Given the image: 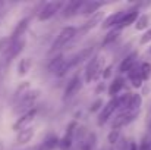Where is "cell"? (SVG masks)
<instances>
[{
    "label": "cell",
    "mask_w": 151,
    "mask_h": 150,
    "mask_svg": "<svg viewBox=\"0 0 151 150\" xmlns=\"http://www.w3.org/2000/svg\"><path fill=\"white\" fill-rule=\"evenodd\" d=\"M75 36H76V28L75 27H65L59 33L57 38L54 40V43L51 46V51H56V50H60L62 47H65Z\"/></svg>",
    "instance_id": "6da1fadb"
},
{
    "label": "cell",
    "mask_w": 151,
    "mask_h": 150,
    "mask_svg": "<svg viewBox=\"0 0 151 150\" xmlns=\"http://www.w3.org/2000/svg\"><path fill=\"white\" fill-rule=\"evenodd\" d=\"M40 97V90H31V91H27L25 96H22L19 103H18V110H27L29 107H32L35 104V101ZM31 110V109H29Z\"/></svg>",
    "instance_id": "7a4b0ae2"
},
{
    "label": "cell",
    "mask_w": 151,
    "mask_h": 150,
    "mask_svg": "<svg viewBox=\"0 0 151 150\" xmlns=\"http://www.w3.org/2000/svg\"><path fill=\"white\" fill-rule=\"evenodd\" d=\"M119 109V101H117V97H114V99H111L106 106H103V109H101V113L100 116H99V125H103V124H106L107 121H109V118L114 113V110H117Z\"/></svg>",
    "instance_id": "3957f363"
},
{
    "label": "cell",
    "mask_w": 151,
    "mask_h": 150,
    "mask_svg": "<svg viewBox=\"0 0 151 150\" xmlns=\"http://www.w3.org/2000/svg\"><path fill=\"white\" fill-rule=\"evenodd\" d=\"M35 115H37V109H31V110H28L27 113H24V115H22V116L13 124V130H15V131H22V130H25V128L34 121Z\"/></svg>",
    "instance_id": "277c9868"
},
{
    "label": "cell",
    "mask_w": 151,
    "mask_h": 150,
    "mask_svg": "<svg viewBox=\"0 0 151 150\" xmlns=\"http://www.w3.org/2000/svg\"><path fill=\"white\" fill-rule=\"evenodd\" d=\"M62 1H50L47 4H44V7L41 9L40 15H38V19L40 21H47L50 19L53 15H56V12H59V9L62 7Z\"/></svg>",
    "instance_id": "5b68a950"
},
{
    "label": "cell",
    "mask_w": 151,
    "mask_h": 150,
    "mask_svg": "<svg viewBox=\"0 0 151 150\" xmlns=\"http://www.w3.org/2000/svg\"><path fill=\"white\" fill-rule=\"evenodd\" d=\"M135 118V113L134 112H122L120 115H117L114 118V121L111 122V130H119L125 125H128L129 122H132Z\"/></svg>",
    "instance_id": "8992f818"
},
{
    "label": "cell",
    "mask_w": 151,
    "mask_h": 150,
    "mask_svg": "<svg viewBox=\"0 0 151 150\" xmlns=\"http://www.w3.org/2000/svg\"><path fill=\"white\" fill-rule=\"evenodd\" d=\"M100 59L96 56V57H93L91 59V62L88 63V66H87V71H85V81L87 83H91L96 77H97V74L100 72Z\"/></svg>",
    "instance_id": "52a82bcc"
},
{
    "label": "cell",
    "mask_w": 151,
    "mask_h": 150,
    "mask_svg": "<svg viewBox=\"0 0 151 150\" xmlns=\"http://www.w3.org/2000/svg\"><path fill=\"white\" fill-rule=\"evenodd\" d=\"M24 40H16V41H13L12 43V46L9 47V49L6 50L3 54H4V60L9 63L10 60H13L21 51H22V49H24Z\"/></svg>",
    "instance_id": "ba28073f"
},
{
    "label": "cell",
    "mask_w": 151,
    "mask_h": 150,
    "mask_svg": "<svg viewBox=\"0 0 151 150\" xmlns=\"http://www.w3.org/2000/svg\"><path fill=\"white\" fill-rule=\"evenodd\" d=\"M79 90H81V80H79L78 75H75V77L68 83V86H66L65 97H66V99H68V97H72V96H75Z\"/></svg>",
    "instance_id": "9c48e42d"
},
{
    "label": "cell",
    "mask_w": 151,
    "mask_h": 150,
    "mask_svg": "<svg viewBox=\"0 0 151 150\" xmlns=\"http://www.w3.org/2000/svg\"><path fill=\"white\" fill-rule=\"evenodd\" d=\"M138 19V12L137 10H131V12H126L125 15H123V18L120 19V22L117 24V27L114 28V30H122V28H125V27H129L131 24H134L135 21Z\"/></svg>",
    "instance_id": "30bf717a"
},
{
    "label": "cell",
    "mask_w": 151,
    "mask_h": 150,
    "mask_svg": "<svg viewBox=\"0 0 151 150\" xmlns=\"http://www.w3.org/2000/svg\"><path fill=\"white\" fill-rule=\"evenodd\" d=\"M91 53H93V49H91V47H90V49L81 50L79 53H76L75 56H72V57L68 60V65L72 68V66H75V65H78V63H81V62H84L85 59H90Z\"/></svg>",
    "instance_id": "8fae6325"
},
{
    "label": "cell",
    "mask_w": 151,
    "mask_h": 150,
    "mask_svg": "<svg viewBox=\"0 0 151 150\" xmlns=\"http://www.w3.org/2000/svg\"><path fill=\"white\" fill-rule=\"evenodd\" d=\"M84 1L81 0H73V1H69L66 6H65V10H63V16L65 18H70L73 15H76L79 12V9L82 7Z\"/></svg>",
    "instance_id": "7c38bea8"
},
{
    "label": "cell",
    "mask_w": 151,
    "mask_h": 150,
    "mask_svg": "<svg viewBox=\"0 0 151 150\" xmlns=\"http://www.w3.org/2000/svg\"><path fill=\"white\" fill-rule=\"evenodd\" d=\"M128 78L131 80V83H132L134 87H141V86H142V81H144V80H142L141 72H139V68H138L137 65L128 71Z\"/></svg>",
    "instance_id": "4fadbf2b"
},
{
    "label": "cell",
    "mask_w": 151,
    "mask_h": 150,
    "mask_svg": "<svg viewBox=\"0 0 151 150\" xmlns=\"http://www.w3.org/2000/svg\"><path fill=\"white\" fill-rule=\"evenodd\" d=\"M123 15H125V12L123 10H119V12H116V13H111L110 16H107L106 18V21L103 22V27L104 28H110V27H117V24L120 22V19L123 18Z\"/></svg>",
    "instance_id": "5bb4252c"
},
{
    "label": "cell",
    "mask_w": 151,
    "mask_h": 150,
    "mask_svg": "<svg viewBox=\"0 0 151 150\" xmlns=\"http://www.w3.org/2000/svg\"><path fill=\"white\" fill-rule=\"evenodd\" d=\"M28 22H29L28 18H25V19H22V21L18 22V25L15 27V30H13V33H12V36H10V40H12V41H16V40L25 33V30L28 28Z\"/></svg>",
    "instance_id": "9a60e30c"
},
{
    "label": "cell",
    "mask_w": 151,
    "mask_h": 150,
    "mask_svg": "<svg viewBox=\"0 0 151 150\" xmlns=\"http://www.w3.org/2000/svg\"><path fill=\"white\" fill-rule=\"evenodd\" d=\"M137 56H138L137 53H131L129 56H126V57L123 59V62L120 63L119 71H120V72H128L131 68H134V66L137 65V63H135V62H137Z\"/></svg>",
    "instance_id": "2e32d148"
},
{
    "label": "cell",
    "mask_w": 151,
    "mask_h": 150,
    "mask_svg": "<svg viewBox=\"0 0 151 150\" xmlns=\"http://www.w3.org/2000/svg\"><path fill=\"white\" fill-rule=\"evenodd\" d=\"M32 136H34V130L32 128H25V130L19 131V134L16 137V144H25V143H28L32 138Z\"/></svg>",
    "instance_id": "e0dca14e"
},
{
    "label": "cell",
    "mask_w": 151,
    "mask_h": 150,
    "mask_svg": "<svg viewBox=\"0 0 151 150\" xmlns=\"http://www.w3.org/2000/svg\"><path fill=\"white\" fill-rule=\"evenodd\" d=\"M101 6H103L101 1H94V0L87 1V3L82 4V13L84 15H93V13H96L97 9H100Z\"/></svg>",
    "instance_id": "ac0fdd59"
},
{
    "label": "cell",
    "mask_w": 151,
    "mask_h": 150,
    "mask_svg": "<svg viewBox=\"0 0 151 150\" xmlns=\"http://www.w3.org/2000/svg\"><path fill=\"white\" fill-rule=\"evenodd\" d=\"M123 80L122 78H116L111 84H110V87H109V94L111 96V97H117V94H119V91L123 88Z\"/></svg>",
    "instance_id": "d6986e66"
},
{
    "label": "cell",
    "mask_w": 151,
    "mask_h": 150,
    "mask_svg": "<svg viewBox=\"0 0 151 150\" xmlns=\"http://www.w3.org/2000/svg\"><path fill=\"white\" fill-rule=\"evenodd\" d=\"M59 141H60V138H57V137H49L43 144H40L37 150H53L56 146H59Z\"/></svg>",
    "instance_id": "ffe728a7"
},
{
    "label": "cell",
    "mask_w": 151,
    "mask_h": 150,
    "mask_svg": "<svg viewBox=\"0 0 151 150\" xmlns=\"http://www.w3.org/2000/svg\"><path fill=\"white\" fill-rule=\"evenodd\" d=\"M31 65H32V62H31L29 57L21 59V62H19V65H18V72H19V75H25V74L29 71Z\"/></svg>",
    "instance_id": "44dd1931"
},
{
    "label": "cell",
    "mask_w": 151,
    "mask_h": 150,
    "mask_svg": "<svg viewBox=\"0 0 151 150\" xmlns=\"http://www.w3.org/2000/svg\"><path fill=\"white\" fill-rule=\"evenodd\" d=\"M63 62H65V59H63L62 56L54 57L50 63H49V72H56V74H57V71L60 69V66L63 65Z\"/></svg>",
    "instance_id": "7402d4cb"
},
{
    "label": "cell",
    "mask_w": 151,
    "mask_h": 150,
    "mask_svg": "<svg viewBox=\"0 0 151 150\" xmlns=\"http://www.w3.org/2000/svg\"><path fill=\"white\" fill-rule=\"evenodd\" d=\"M142 104V97L139 94H134L131 96V101H129V109H139V106Z\"/></svg>",
    "instance_id": "603a6c76"
},
{
    "label": "cell",
    "mask_w": 151,
    "mask_h": 150,
    "mask_svg": "<svg viewBox=\"0 0 151 150\" xmlns=\"http://www.w3.org/2000/svg\"><path fill=\"white\" fill-rule=\"evenodd\" d=\"M139 72H141L142 80H148L151 75V65L150 63H142V65L139 66Z\"/></svg>",
    "instance_id": "cb8c5ba5"
},
{
    "label": "cell",
    "mask_w": 151,
    "mask_h": 150,
    "mask_svg": "<svg viewBox=\"0 0 151 150\" xmlns=\"http://www.w3.org/2000/svg\"><path fill=\"white\" fill-rule=\"evenodd\" d=\"M117 36H119V31H117V30H111V31L106 36V38L103 40V46H107V44H110L111 41H114V40L117 38Z\"/></svg>",
    "instance_id": "d4e9b609"
},
{
    "label": "cell",
    "mask_w": 151,
    "mask_h": 150,
    "mask_svg": "<svg viewBox=\"0 0 151 150\" xmlns=\"http://www.w3.org/2000/svg\"><path fill=\"white\" fill-rule=\"evenodd\" d=\"M148 16L147 15H142V16H139L138 18V22H137V30H144V28H147L148 27Z\"/></svg>",
    "instance_id": "484cf974"
},
{
    "label": "cell",
    "mask_w": 151,
    "mask_h": 150,
    "mask_svg": "<svg viewBox=\"0 0 151 150\" xmlns=\"http://www.w3.org/2000/svg\"><path fill=\"white\" fill-rule=\"evenodd\" d=\"M70 143H72V138H70V136H65L60 141H59V146L62 147V150H66V149H69L70 147Z\"/></svg>",
    "instance_id": "4316f807"
},
{
    "label": "cell",
    "mask_w": 151,
    "mask_h": 150,
    "mask_svg": "<svg viewBox=\"0 0 151 150\" xmlns=\"http://www.w3.org/2000/svg\"><path fill=\"white\" fill-rule=\"evenodd\" d=\"M107 140H109L110 144H114V143L119 140V130H111V133L109 134Z\"/></svg>",
    "instance_id": "83f0119b"
},
{
    "label": "cell",
    "mask_w": 151,
    "mask_h": 150,
    "mask_svg": "<svg viewBox=\"0 0 151 150\" xmlns=\"http://www.w3.org/2000/svg\"><path fill=\"white\" fill-rule=\"evenodd\" d=\"M101 104H103V100H96V101L93 103V106H91V112H97L101 107Z\"/></svg>",
    "instance_id": "f1b7e54d"
},
{
    "label": "cell",
    "mask_w": 151,
    "mask_h": 150,
    "mask_svg": "<svg viewBox=\"0 0 151 150\" xmlns=\"http://www.w3.org/2000/svg\"><path fill=\"white\" fill-rule=\"evenodd\" d=\"M138 150H151L150 141H148L147 138H144V141L141 143V146H139V149H138Z\"/></svg>",
    "instance_id": "f546056e"
},
{
    "label": "cell",
    "mask_w": 151,
    "mask_h": 150,
    "mask_svg": "<svg viewBox=\"0 0 151 150\" xmlns=\"http://www.w3.org/2000/svg\"><path fill=\"white\" fill-rule=\"evenodd\" d=\"M150 40H151V30H150V31H147V33H145V36H144V37L141 38V43L144 44V43H148Z\"/></svg>",
    "instance_id": "4dcf8cb0"
},
{
    "label": "cell",
    "mask_w": 151,
    "mask_h": 150,
    "mask_svg": "<svg viewBox=\"0 0 151 150\" xmlns=\"http://www.w3.org/2000/svg\"><path fill=\"white\" fill-rule=\"evenodd\" d=\"M110 71H111V66H107V68L104 69V74H103V77H104V78H107V77L110 75Z\"/></svg>",
    "instance_id": "1f68e13d"
},
{
    "label": "cell",
    "mask_w": 151,
    "mask_h": 150,
    "mask_svg": "<svg viewBox=\"0 0 151 150\" xmlns=\"http://www.w3.org/2000/svg\"><path fill=\"white\" fill-rule=\"evenodd\" d=\"M129 150H138L137 144H135V143H131V144H129Z\"/></svg>",
    "instance_id": "d6a6232c"
},
{
    "label": "cell",
    "mask_w": 151,
    "mask_h": 150,
    "mask_svg": "<svg viewBox=\"0 0 151 150\" xmlns=\"http://www.w3.org/2000/svg\"><path fill=\"white\" fill-rule=\"evenodd\" d=\"M150 131H151V112H150Z\"/></svg>",
    "instance_id": "836d02e7"
},
{
    "label": "cell",
    "mask_w": 151,
    "mask_h": 150,
    "mask_svg": "<svg viewBox=\"0 0 151 150\" xmlns=\"http://www.w3.org/2000/svg\"><path fill=\"white\" fill-rule=\"evenodd\" d=\"M150 51H151V50H150Z\"/></svg>",
    "instance_id": "e575fe53"
}]
</instances>
